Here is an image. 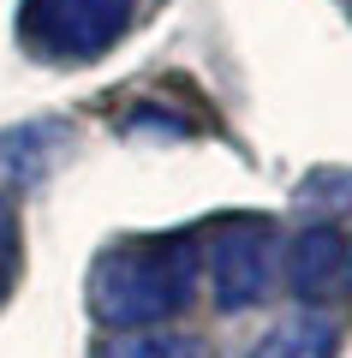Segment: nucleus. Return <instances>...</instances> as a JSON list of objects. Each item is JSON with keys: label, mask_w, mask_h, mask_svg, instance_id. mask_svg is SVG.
<instances>
[{"label": "nucleus", "mask_w": 352, "mask_h": 358, "mask_svg": "<svg viewBox=\"0 0 352 358\" xmlns=\"http://www.w3.org/2000/svg\"><path fill=\"white\" fill-rule=\"evenodd\" d=\"M66 143H72V131H66L60 120H24V126H6V131H0V197L42 185V179L60 167Z\"/></svg>", "instance_id": "obj_5"}, {"label": "nucleus", "mask_w": 352, "mask_h": 358, "mask_svg": "<svg viewBox=\"0 0 352 358\" xmlns=\"http://www.w3.org/2000/svg\"><path fill=\"white\" fill-rule=\"evenodd\" d=\"M340 329L323 310H299V317H281L263 341L251 346V358H335Z\"/></svg>", "instance_id": "obj_6"}, {"label": "nucleus", "mask_w": 352, "mask_h": 358, "mask_svg": "<svg viewBox=\"0 0 352 358\" xmlns=\"http://www.w3.org/2000/svg\"><path fill=\"white\" fill-rule=\"evenodd\" d=\"M281 275L304 305H340L352 293V233L335 221H316L281 257Z\"/></svg>", "instance_id": "obj_4"}, {"label": "nucleus", "mask_w": 352, "mask_h": 358, "mask_svg": "<svg viewBox=\"0 0 352 358\" xmlns=\"http://www.w3.org/2000/svg\"><path fill=\"white\" fill-rule=\"evenodd\" d=\"M13 275H18V215L0 197V299L13 293Z\"/></svg>", "instance_id": "obj_9"}, {"label": "nucleus", "mask_w": 352, "mask_h": 358, "mask_svg": "<svg viewBox=\"0 0 352 358\" xmlns=\"http://www.w3.org/2000/svg\"><path fill=\"white\" fill-rule=\"evenodd\" d=\"M132 24V0H24L18 36L42 60H96Z\"/></svg>", "instance_id": "obj_2"}, {"label": "nucleus", "mask_w": 352, "mask_h": 358, "mask_svg": "<svg viewBox=\"0 0 352 358\" xmlns=\"http://www.w3.org/2000/svg\"><path fill=\"white\" fill-rule=\"evenodd\" d=\"M96 358H203V346L167 329H120L113 341L96 346Z\"/></svg>", "instance_id": "obj_7"}, {"label": "nucleus", "mask_w": 352, "mask_h": 358, "mask_svg": "<svg viewBox=\"0 0 352 358\" xmlns=\"http://www.w3.org/2000/svg\"><path fill=\"white\" fill-rule=\"evenodd\" d=\"M197 251H203V275H209V293H215L221 310H251L275 287L281 251H275V227L263 215L221 221L209 233V245H197Z\"/></svg>", "instance_id": "obj_3"}, {"label": "nucleus", "mask_w": 352, "mask_h": 358, "mask_svg": "<svg viewBox=\"0 0 352 358\" xmlns=\"http://www.w3.org/2000/svg\"><path fill=\"white\" fill-rule=\"evenodd\" d=\"M197 275H203V251L185 233L108 245L90 268V317L108 329H155L191 305Z\"/></svg>", "instance_id": "obj_1"}, {"label": "nucleus", "mask_w": 352, "mask_h": 358, "mask_svg": "<svg viewBox=\"0 0 352 358\" xmlns=\"http://www.w3.org/2000/svg\"><path fill=\"white\" fill-rule=\"evenodd\" d=\"M299 197L304 209H316V215H352V167H316V173L299 179Z\"/></svg>", "instance_id": "obj_8"}]
</instances>
